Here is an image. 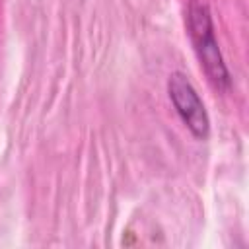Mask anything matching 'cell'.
<instances>
[{
    "label": "cell",
    "mask_w": 249,
    "mask_h": 249,
    "mask_svg": "<svg viewBox=\"0 0 249 249\" xmlns=\"http://www.w3.org/2000/svg\"><path fill=\"white\" fill-rule=\"evenodd\" d=\"M167 93L177 115L181 117L185 126L191 130V134L198 140H204L210 134V119L202 99L198 97L196 89L193 88V84L183 72H173L169 76Z\"/></svg>",
    "instance_id": "2"
},
{
    "label": "cell",
    "mask_w": 249,
    "mask_h": 249,
    "mask_svg": "<svg viewBox=\"0 0 249 249\" xmlns=\"http://www.w3.org/2000/svg\"><path fill=\"white\" fill-rule=\"evenodd\" d=\"M189 35L195 45L200 66L204 68L210 82L218 89L228 91L231 88V76L220 53V47L214 35L210 8L206 6L204 0H193L189 6Z\"/></svg>",
    "instance_id": "1"
}]
</instances>
